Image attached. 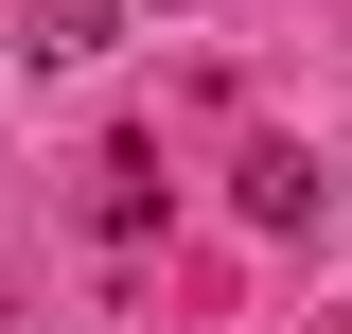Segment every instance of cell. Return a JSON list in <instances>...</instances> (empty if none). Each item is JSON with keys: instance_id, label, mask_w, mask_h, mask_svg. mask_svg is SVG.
I'll use <instances>...</instances> for the list:
<instances>
[{"instance_id": "2", "label": "cell", "mask_w": 352, "mask_h": 334, "mask_svg": "<svg viewBox=\"0 0 352 334\" xmlns=\"http://www.w3.org/2000/svg\"><path fill=\"white\" fill-rule=\"evenodd\" d=\"M106 36H124V0H36V53H53V71H88Z\"/></svg>"}, {"instance_id": "1", "label": "cell", "mask_w": 352, "mask_h": 334, "mask_svg": "<svg viewBox=\"0 0 352 334\" xmlns=\"http://www.w3.org/2000/svg\"><path fill=\"white\" fill-rule=\"evenodd\" d=\"M317 211H335V176H317L300 141H264L247 159V229H317Z\"/></svg>"}]
</instances>
